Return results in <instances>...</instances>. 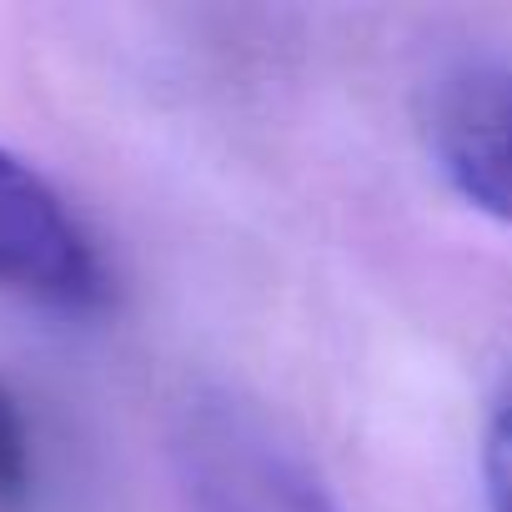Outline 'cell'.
<instances>
[{
  "label": "cell",
  "mask_w": 512,
  "mask_h": 512,
  "mask_svg": "<svg viewBox=\"0 0 512 512\" xmlns=\"http://www.w3.org/2000/svg\"><path fill=\"white\" fill-rule=\"evenodd\" d=\"M427 156L482 216L512 226V61H457L422 101Z\"/></svg>",
  "instance_id": "obj_3"
},
{
  "label": "cell",
  "mask_w": 512,
  "mask_h": 512,
  "mask_svg": "<svg viewBox=\"0 0 512 512\" xmlns=\"http://www.w3.org/2000/svg\"><path fill=\"white\" fill-rule=\"evenodd\" d=\"M0 292L56 312H96L111 272L81 216L16 151L0 146Z\"/></svg>",
  "instance_id": "obj_2"
},
{
  "label": "cell",
  "mask_w": 512,
  "mask_h": 512,
  "mask_svg": "<svg viewBox=\"0 0 512 512\" xmlns=\"http://www.w3.org/2000/svg\"><path fill=\"white\" fill-rule=\"evenodd\" d=\"M171 452L196 512H342L312 457L231 392L191 397Z\"/></svg>",
  "instance_id": "obj_1"
},
{
  "label": "cell",
  "mask_w": 512,
  "mask_h": 512,
  "mask_svg": "<svg viewBox=\"0 0 512 512\" xmlns=\"http://www.w3.org/2000/svg\"><path fill=\"white\" fill-rule=\"evenodd\" d=\"M31 492V432L16 397L0 387V502L16 507Z\"/></svg>",
  "instance_id": "obj_5"
},
{
  "label": "cell",
  "mask_w": 512,
  "mask_h": 512,
  "mask_svg": "<svg viewBox=\"0 0 512 512\" xmlns=\"http://www.w3.org/2000/svg\"><path fill=\"white\" fill-rule=\"evenodd\" d=\"M482 487L492 512H512V377L492 402L487 432H482Z\"/></svg>",
  "instance_id": "obj_4"
}]
</instances>
